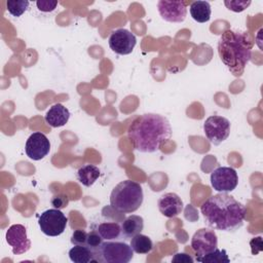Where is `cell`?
I'll use <instances>...</instances> for the list:
<instances>
[{
	"label": "cell",
	"instance_id": "6da1fadb",
	"mask_svg": "<svg viewBox=\"0 0 263 263\" xmlns=\"http://www.w3.org/2000/svg\"><path fill=\"white\" fill-rule=\"evenodd\" d=\"M127 136L137 151L154 153L159 151L160 145L171 138L172 127L163 115L146 113L134 119L128 126Z\"/></svg>",
	"mask_w": 263,
	"mask_h": 263
},
{
	"label": "cell",
	"instance_id": "7a4b0ae2",
	"mask_svg": "<svg viewBox=\"0 0 263 263\" xmlns=\"http://www.w3.org/2000/svg\"><path fill=\"white\" fill-rule=\"evenodd\" d=\"M200 212L209 227L225 232L240 228L247 214L246 206L227 193L209 197L201 204Z\"/></svg>",
	"mask_w": 263,
	"mask_h": 263
},
{
	"label": "cell",
	"instance_id": "3957f363",
	"mask_svg": "<svg viewBox=\"0 0 263 263\" xmlns=\"http://www.w3.org/2000/svg\"><path fill=\"white\" fill-rule=\"evenodd\" d=\"M252 46L247 34L226 30L218 41V53L229 71L238 77L251 60Z\"/></svg>",
	"mask_w": 263,
	"mask_h": 263
},
{
	"label": "cell",
	"instance_id": "277c9868",
	"mask_svg": "<svg viewBox=\"0 0 263 263\" xmlns=\"http://www.w3.org/2000/svg\"><path fill=\"white\" fill-rule=\"evenodd\" d=\"M144 199L141 185L132 180L118 183L110 194V205L119 213H134L142 205Z\"/></svg>",
	"mask_w": 263,
	"mask_h": 263
},
{
	"label": "cell",
	"instance_id": "5b68a950",
	"mask_svg": "<svg viewBox=\"0 0 263 263\" xmlns=\"http://www.w3.org/2000/svg\"><path fill=\"white\" fill-rule=\"evenodd\" d=\"M134 257L129 245L123 241H103L96 256L97 262L102 263H127Z\"/></svg>",
	"mask_w": 263,
	"mask_h": 263
},
{
	"label": "cell",
	"instance_id": "8992f818",
	"mask_svg": "<svg viewBox=\"0 0 263 263\" xmlns=\"http://www.w3.org/2000/svg\"><path fill=\"white\" fill-rule=\"evenodd\" d=\"M67 222V217L59 209L44 211L38 220L40 230L47 236L61 235L66 229Z\"/></svg>",
	"mask_w": 263,
	"mask_h": 263
},
{
	"label": "cell",
	"instance_id": "52a82bcc",
	"mask_svg": "<svg viewBox=\"0 0 263 263\" xmlns=\"http://www.w3.org/2000/svg\"><path fill=\"white\" fill-rule=\"evenodd\" d=\"M203 133L213 145L218 146L229 137L230 122L223 116L212 115L203 123Z\"/></svg>",
	"mask_w": 263,
	"mask_h": 263
},
{
	"label": "cell",
	"instance_id": "ba28073f",
	"mask_svg": "<svg viewBox=\"0 0 263 263\" xmlns=\"http://www.w3.org/2000/svg\"><path fill=\"white\" fill-rule=\"evenodd\" d=\"M211 185L214 190L220 193L233 191L238 184L236 171L230 166H220L211 174Z\"/></svg>",
	"mask_w": 263,
	"mask_h": 263
},
{
	"label": "cell",
	"instance_id": "9c48e42d",
	"mask_svg": "<svg viewBox=\"0 0 263 263\" xmlns=\"http://www.w3.org/2000/svg\"><path fill=\"white\" fill-rule=\"evenodd\" d=\"M108 43L115 53L126 55L134 50L137 44V38L130 31L120 28L110 34Z\"/></svg>",
	"mask_w": 263,
	"mask_h": 263
},
{
	"label": "cell",
	"instance_id": "30bf717a",
	"mask_svg": "<svg viewBox=\"0 0 263 263\" xmlns=\"http://www.w3.org/2000/svg\"><path fill=\"white\" fill-rule=\"evenodd\" d=\"M191 248L196 253V258L214 251L218 248V237L215 231L209 228L198 229L191 238Z\"/></svg>",
	"mask_w": 263,
	"mask_h": 263
},
{
	"label": "cell",
	"instance_id": "8fae6325",
	"mask_svg": "<svg viewBox=\"0 0 263 263\" xmlns=\"http://www.w3.org/2000/svg\"><path fill=\"white\" fill-rule=\"evenodd\" d=\"M5 238L14 255L25 254L31 248V240L28 238L27 229L22 224L11 225L6 231Z\"/></svg>",
	"mask_w": 263,
	"mask_h": 263
},
{
	"label": "cell",
	"instance_id": "7c38bea8",
	"mask_svg": "<svg viewBox=\"0 0 263 263\" xmlns=\"http://www.w3.org/2000/svg\"><path fill=\"white\" fill-rule=\"evenodd\" d=\"M26 154L33 160H41L50 151V142L47 137L40 133H33L27 140L25 146Z\"/></svg>",
	"mask_w": 263,
	"mask_h": 263
},
{
	"label": "cell",
	"instance_id": "4fadbf2b",
	"mask_svg": "<svg viewBox=\"0 0 263 263\" xmlns=\"http://www.w3.org/2000/svg\"><path fill=\"white\" fill-rule=\"evenodd\" d=\"M157 9L160 16L170 23H181L187 14L186 2L160 0L157 3Z\"/></svg>",
	"mask_w": 263,
	"mask_h": 263
},
{
	"label": "cell",
	"instance_id": "5bb4252c",
	"mask_svg": "<svg viewBox=\"0 0 263 263\" xmlns=\"http://www.w3.org/2000/svg\"><path fill=\"white\" fill-rule=\"evenodd\" d=\"M157 206L159 212L166 218L177 217L184 209L181 197L174 192H167L161 195L157 200Z\"/></svg>",
	"mask_w": 263,
	"mask_h": 263
},
{
	"label": "cell",
	"instance_id": "9a60e30c",
	"mask_svg": "<svg viewBox=\"0 0 263 263\" xmlns=\"http://www.w3.org/2000/svg\"><path fill=\"white\" fill-rule=\"evenodd\" d=\"M70 118V111L64 105L57 103L52 105L46 112L44 119L51 127L64 126Z\"/></svg>",
	"mask_w": 263,
	"mask_h": 263
},
{
	"label": "cell",
	"instance_id": "2e32d148",
	"mask_svg": "<svg viewBox=\"0 0 263 263\" xmlns=\"http://www.w3.org/2000/svg\"><path fill=\"white\" fill-rule=\"evenodd\" d=\"M144 228V220L141 216L130 215L121 224V233L126 238H132L142 232Z\"/></svg>",
	"mask_w": 263,
	"mask_h": 263
},
{
	"label": "cell",
	"instance_id": "e0dca14e",
	"mask_svg": "<svg viewBox=\"0 0 263 263\" xmlns=\"http://www.w3.org/2000/svg\"><path fill=\"white\" fill-rule=\"evenodd\" d=\"M192 18L198 23H205L211 18V4L208 1H194L189 7Z\"/></svg>",
	"mask_w": 263,
	"mask_h": 263
},
{
	"label": "cell",
	"instance_id": "ac0fdd59",
	"mask_svg": "<svg viewBox=\"0 0 263 263\" xmlns=\"http://www.w3.org/2000/svg\"><path fill=\"white\" fill-rule=\"evenodd\" d=\"M69 258L74 263L96 262L95 253L86 246H74L69 251Z\"/></svg>",
	"mask_w": 263,
	"mask_h": 263
},
{
	"label": "cell",
	"instance_id": "d6986e66",
	"mask_svg": "<svg viewBox=\"0 0 263 263\" xmlns=\"http://www.w3.org/2000/svg\"><path fill=\"white\" fill-rule=\"evenodd\" d=\"M100 174L101 172L98 166L92 164H85L77 171V178L82 185L85 187H90L98 180Z\"/></svg>",
	"mask_w": 263,
	"mask_h": 263
},
{
	"label": "cell",
	"instance_id": "ffe728a7",
	"mask_svg": "<svg viewBox=\"0 0 263 263\" xmlns=\"http://www.w3.org/2000/svg\"><path fill=\"white\" fill-rule=\"evenodd\" d=\"M97 232L105 240L117 239L121 233V225L116 222H103L98 225Z\"/></svg>",
	"mask_w": 263,
	"mask_h": 263
},
{
	"label": "cell",
	"instance_id": "44dd1931",
	"mask_svg": "<svg viewBox=\"0 0 263 263\" xmlns=\"http://www.w3.org/2000/svg\"><path fill=\"white\" fill-rule=\"evenodd\" d=\"M133 251L137 254H148L153 249V242L147 235L139 233L130 238V245Z\"/></svg>",
	"mask_w": 263,
	"mask_h": 263
},
{
	"label": "cell",
	"instance_id": "7402d4cb",
	"mask_svg": "<svg viewBox=\"0 0 263 263\" xmlns=\"http://www.w3.org/2000/svg\"><path fill=\"white\" fill-rule=\"evenodd\" d=\"M198 262L201 263H229L230 259L228 258V255L225 250H219L216 248L214 251L210 252L209 254L196 258Z\"/></svg>",
	"mask_w": 263,
	"mask_h": 263
},
{
	"label": "cell",
	"instance_id": "603a6c76",
	"mask_svg": "<svg viewBox=\"0 0 263 263\" xmlns=\"http://www.w3.org/2000/svg\"><path fill=\"white\" fill-rule=\"evenodd\" d=\"M29 4L30 2L27 0H10L6 2V7L11 15L18 17L28 9Z\"/></svg>",
	"mask_w": 263,
	"mask_h": 263
},
{
	"label": "cell",
	"instance_id": "cb8c5ba5",
	"mask_svg": "<svg viewBox=\"0 0 263 263\" xmlns=\"http://www.w3.org/2000/svg\"><path fill=\"white\" fill-rule=\"evenodd\" d=\"M104 241V239L102 238V236L97 232V230H92L90 232H88L87 235V239H86V247H88L97 256V253L102 245V242ZM97 262V260H96Z\"/></svg>",
	"mask_w": 263,
	"mask_h": 263
},
{
	"label": "cell",
	"instance_id": "d4e9b609",
	"mask_svg": "<svg viewBox=\"0 0 263 263\" xmlns=\"http://www.w3.org/2000/svg\"><path fill=\"white\" fill-rule=\"evenodd\" d=\"M252 1L250 0H226L224 1L225 6L234 12H241L246 8H248L251 5Z\"/></svg>",
	"mask_w": 263,
	"mask_h": 263
},
{
	"label": "cell",
	"instance_id": "484cf974",
	"mask_svg": "<svg viewBox=\"0 0 263 263\" xmlns=\"http://www.w3.org/2000/svg\"><path fill=\"white\" fill-rule=\"evenodd\" d=\"M88 232H86L83 229H76L72 233L71 236V242L73 246H86V239H87Z\"/></svg>",
	"mask_w": 263,
	"mask_h": 263
},
{
	"label": "cell",
	"instance_id": "4316f807",
	"mask_svg": "<svg viewBox=\"0 0 263 263\" xmlns=\"http://www.w3.org/2000/svg\"><path fill=\"white\" fill-rule=\"evenodd\" d=\"M37 8L42 12H50L55 9L58 1L55 0H39L36 2Z\"/></svg>",
	"mask_w": 263,
	"mask_h": 263
},
{
	"label": "cell",
	"instance_id": "83f0119b",
	"mask_svg": "<svg viewBox=\"0 0 263 263\" xmlns=\"http://www.w3.org/2000/svg\"><path fill=\"white\" fill-rule=\"evenodd\" d=\"M68 203H69V198L65 194H58L51 198V204L59 210L66 208Z\"/></svg>",
	"mask_w": 263,
	"mask_h": 263
},
{
	"label": "cell",
	"instance_id": "f1b7e54d",
	"mask_svg": "<svg viewBox=\"0 0 263 263\" xmlns=\"http://www.w3.org/2000/svg\"><path fill=\"white\" fill-rule=\"evenodd\" d=\"M172 262H176V263H192L193 262V258L189 255H187L186 253H177L173 259Z\"/></svg>",
	"mask_w": 263,
	"mask_h": 263
},
{
	"label": "cell",
	"instance_id": "f546056e",
	"mask_svg": "<svg viewBox=\"0 0 263 263\" xmlns=\"http://www.w3.org/2000/svg\"><path fill=\"white\" fill-rule=\"evenodd\" d=\"M250 246H251V249H252V254L253 255H257L259 253V251L255 250V246L259 247L260 249L263 250V248H262V237L261 236H257V237L252 238L251 241H250Z\"/></svg>",
	"mask_w": 263,
	"mask_h": 263
}]
</instances>
